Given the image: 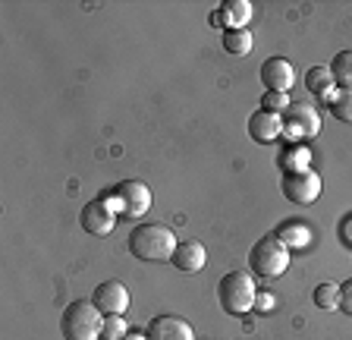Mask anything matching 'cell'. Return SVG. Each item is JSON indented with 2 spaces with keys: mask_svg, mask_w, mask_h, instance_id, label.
<instances>
[{
  "mask_svg": "<svg viewBox=\"0 0 352 340\" xmlns=\"http://www.w3.org/2000/svg\"><path fill=\"white\" fill-rule=\"evenodd\" d=\"M170 265L179 268V271H186V274L201 271V268L208 265V249H205V243H198V240H183V243L176 246V252H173V259H170Z\"/></svg>",
  "mask_w": 352,
  "mask_h": 340,
  "instance_id": "cell-13",
  "label": "cell"
},
{
  "mask_svg": "<svg viewBox=\"0 0 352 340\" xmlns=\"http://www.w3.org/2000/svg\"><path fill=\"white\" fill-rule=\"evenodd\" d=\"M280 189H283L286 202H293V205H311V202H318V195H321V173L311 167L283 173Z\"/></svg>",
  "mask_w": 352,
  "mask_h": 340,
  "instance_id": "cell-7",
  "label": "cell"
},
{
  "mask_svg": "<svg viewBox=\"0 0 352 340\" xmlns=\"http://www.w3.org/2000/svg\"><path fill=\"white\" fill-rule=\"evenodd\" d=\"M255 45V38H252L249 29H236V32H223V51L233 54V57H245Z\"/></svg>",
  "mask_w": 352,
  "mask_h": 340,
  "instance_id": "cell-17",
  "label": "cell"
},
{
  "mask_svg": "<svg viewBox=\"0 0 352 340\" xmlns=\"http://www.w3.org/2000/svg\"><path fill=\"white\" fill-rule=\"evenodd\" d=\"M274 237H277L286 249H305V246L311 243V230H308L302 221H286V224L277 227Z\"/></svg>",
  "mask_w": 352,
  "mask_h": 340,
  "instance_id": "cell-16",
  "label": "cell"
},
{
  "mask_svg": "<svg viewBox=\"0 0 352 340\" xmlns=\"http://www.w3.org/2000/svg\"><path fill=\"white\" fill-rule=\"evenodd\" d=\"M305 89L311 92V95H318L324 104L330 101V98L337 95V79H333V73H330V67H311L305 73Z\"/></svg>",
  "mask_w": 352,
  "mask_h": 340,
  "instance_id": "cell-15",
  "label": "cell"
},
{
  "mask_svg": "<svg viewBox=\"0 0 352 340\" xmlns=\"http://www.w3.org/2000/svg\"><path fill=\"white\" fill-rule=\"evenodd\" d=\"M340 309L346 315H352V277L346 284H340Z\"/></svg>",
  "mask_w": 352,
  "mask_h": 340,
  "instance_id": "cell-24",
  "label": "cell"
},
{
  "mask_svg": "<svg viewBox=\"0 0 352 340\" xmlns=\"http://www.w3.org/2000/svg\"><path fill=\"white\" fill-rule=\"evenodd\" d=\"M337 237H340V243H343V246H349V249H352V215H346L343 221H340V227H337Z\"/></svg>",
  "mask_w": 352,
  "mask_h": 340,
  "instance_id": "cell-25",
  "label": "cell"
},
{
  "mask_svg": "<svg viewBox=\"0 0 352 340\" xmlns=\"http://www.w3.org/2000/svg\"><path fill=\"white\" fill-rule=\"evenodd\" d=\"M258 293L261 290H258L252 271H230L217 284L220 309L227 312V315H249L258 303Z\"/></svg>",
  "mask_w": 352,
  "mask_h": 340,
  "instance_id": "cell-2",
  "label": "cell"
},
{
  "mask_svg": "<svg viewBox=\"0 0 352 340\" xmlns=\"http://www.w3.org/2000/svg\"><path fill=\"white\" fill-rule=\"evenodd\" d=\"M82 227L91 233V237H107L110 230L117 227V208L110 205L107 199H91L85 202V208H82Z\"/></svg>",
  "mask_w": 352,
  "mask_h": 340,
  "instance_id": "cell-8",
  "label": "cell"
},
{
  "mask_svg": "<svg viewBox=\"0 0 352 340\" xmlns=\"http://www.w3.org/2000/svg\"><path fill=\"white\" fill-rule=\"evenodd\" d=\"M104 312L91 299H76L63 309L60 318V331L66 340H101Z\"/></svg>",
  "mask_w": 352,
  "mask_h": 340,
  "instance_id": "cell-3",
  "label": "cell"
},
{
  "mask_svg": "<svg viewBox=\"0 0 352 340\" xmlns=\"http://www.w3.org/2000/svg\"><path fill=\"white\" fill-rule=\"evenodd\" d=\"M252 3L249 0H227L223 7H220V13L214 16V23L217 25H227V32H236V29H245L252 19Z\"/></svg>",
  "mask_w": 352,
  "mask_h": 340,
  "instance_id": "cell-14",
  "label": "cell"
},
{
  "mask_svg": "<svg viewBox=\"0 0 352 340\" xmlns=\"http://www.w3.org/2000/svg\"><path fill=\"white\" fill-rule=\"evenodd\" d=\"M315 306L324 312L340 309V284H318L315 287Z\"/></svg>",
  "mask_w": 352,
  "mask_h": 340,
  "instance_id": "cell-20",
  "label": "cell"
},
{
  "mask_svg": "<svg viewBox=\"0 0 352 340\" xmlns=\"http://www.w3.org/2000/svg\"><path fill=\"white\" fill-rule=\"evenodd\" d=\"M308 148L305 145H293L289 151H283V158H280V167H283V173H293V170H305L308 167Z\"/></svg>",
  "mask_w": 352,
  "mask_h": 340,
  "instance_id": "cell-21",
  "label": "cell"
},
{
  "mask_svg": "<svg viewBox=\"0 0 352 340\" xmlns=\"http://www.w3.org/2000/svg\"><path fill=\"white\" fill-rule=\"evenodd\" d=\"M249 268L258 277H280L289 268V249L277 237H261L249 252Z\"/></svg>",
  "mask_w": 352,
  "mask_h": 340,
  "instance_id": "cell-4",
  "label": "cell"
},
{
  "mask_svg": "<svg viewBox=\"0 0 352 340\" xmlns=\"http://www.w3.org/2000/svg\"><path fill=\"white\" fill-rule=\"evenodd\" d=\"M271 306H274V299H271V296H267V293H258V303H255V309H271Z\"/></svg>",
  "mask_w": 352,
  "mask_h": 340,
  "instance_id": "cell-26",
  "label": "cell"
},
{
  "mask_svg": "<svg viewBox=\"0 0 352 340\" xmlns=\"http://www.w3.org/2000/svg\"><path fill=\"white\" fill-rule=\"evenodd\" d=\"M176 246L179 240L167 224H139L129 233V252L139 262H170Z\"/></svg>",
  "mask_w": 352,
  "mask_h": 340,
  "instance_id": "cell-1",
  "label": "cell"
},
{
  "mask_svg": "<svg viewBox=\"0 0 352 340\" xmlns=\"http://www.w3.org/2000/svg\"><path fill=\"white\" fill-rule=\"evenodd\" d=\"M280 117H283V136L296 145L318 139V133H321V114L315 107H308V104H289Z\"/></svg>",
  "mask_w": 352,
  "mask_h": 340,
  "instance_id": "cell-6",
  "label": "cell"
},
{
  "mask_svg": "<svg viewBox=\"0 0 352 340\" xmlns=\"http://www.w3.org/2000/svg\"><path fill=\"white\" fill-rule=\"evenodd\" d=\"M330 114L337 120H343V123H352V89H340L337 95L327 101Z\"/></svg>",
  "mask_w": 352,
  "mask_h": 340,
  "instance_id": "cell-19",
  "label": "cell"
},
{
  "mask_svg": "<svg viewBox=\"0 0 352 340\" xmlns=\"http://www.w3.org/2000/svg\"><path fill=\"white\" fill-rule=\"evenodd\" d=\"M104 199L117 208V215L142 217L151 211L154 195H151V189H148V183H142V180H123V183H120L110 195H104Z\"/></svg>",
  "mask_w": 352,
  "mask_h": 340,
  "instance_id": "cell-5",
  "label": "cell"
},
{
  "mask_svg": "<svg viewBox=\"0 0 352 340\" xmlns=\"http://www.w3.org/2000/svg\"><path fill=\"white\" fill-rule=\"evenodd\" d=\"M249 136L255 142H261V145H271V142L283 139V117L258 107L255 114H249Z\"/></svg>",
  "mask_w": 352,
  "mask_h": 340,
  "instance_id": "cell-12",
  "label": "cell"
},
{
  "mask_svg": "<svg viewBox=\"0 0 352 340\" xmlns=\"http://www.w3.org/2000/svg\"><path fill=\"white\" fill-rule=\"evenodd\" d=\"M123 340H148V334H126Z\"/></svg>",
  "mask_w": 352,
  "mask_h": 340,
  "instance_id": "cell-27",
  "label": "cell"
},
{
  "mask_svg": "<svg viewBox=\"0 0 352 340\" xmlns=\"http://www.w3.org/2000/svg\"><path fill=\"white\" fill-rule=\"evenodd\" d=\"M261 85L267 92H280L289 95V89L296 85V70L286 57H267L261 63Z\"/></svg>",
  "mask_w": 352,
  "mask_h": 340,
  "instance_id": "cell-9",
  "label": "cell"
},
{
  "mask_svg": "<svg viewBox=\"0 0 352 340\" xmlns=\"http://www.w3.org/2000/svg\"><path fill=\"white\" fill-rule=\"evenodd\" d=\"M91 303H95L104 315H123V312H129V290L120 281H104L101 287L95 290Z\"/></svg>",
  "mask_w": 352,
  "mask_h": 340,
  "instance_id": "cell-11",
  "label": "cell"
},
{
  "mask_svg": "<svg viewBox=\"0 0 352 340\" xmlns=\"http://www.w3.org/2000/svg\"><path fill=\"white\" fill-rule=\"evenodd\" d=\"M126 334H129V325H126L123 315H104L101 340H123Z\"/></svg>",
  "mask_w": 352,
  "mask_h": 340,
  "instance_id": "cell-22",
  "label": "cell"
},
{
  "mask_svg": "<svg viewBox=\"0 0 352 340\" xmlns=\"http://www.w3.org/2000/svg\"><path fill=\"white\" fill-rule=\"evenodd\" d=\"M330 73L337 79V89H352V47L340 51L337 57L330 60Z\"/></svg>",
  "mask_w": 352,
  "mask_h": 340,
  "instance_id": "cell-18",
  "label": "cell"
},
{
  "mask_svg": "<svg viewBox=\"0 0 352 340\" xmlns=\"http://www.w3.org/2000/svg\"><path fill=\"white\" fill-rule=\"evenodd\" d=\"M261 107H264V111H274V114H283L286 107H289V95H280V92H264Z\"/></svg>",
  "mask_w": 352,
  "mask_h": 340,
  "instance_id": "cell-23",
  "label": "cell"
},
{
  "mask_svg": "<svg viewBox=\"0 0 352 340\" xmlns=\"http://www.w3.org/2000/svg\"><path fill=\"white\" fill-rule=\"evenodd\" d=\"M148 340H195V331L179 315H154L148 321Z\"/></svg>",
  "mask_w": 352,
  "mask_h": 340,
  "instance_id": "cell-10",
  "label": "cell"
}]
</instances>
